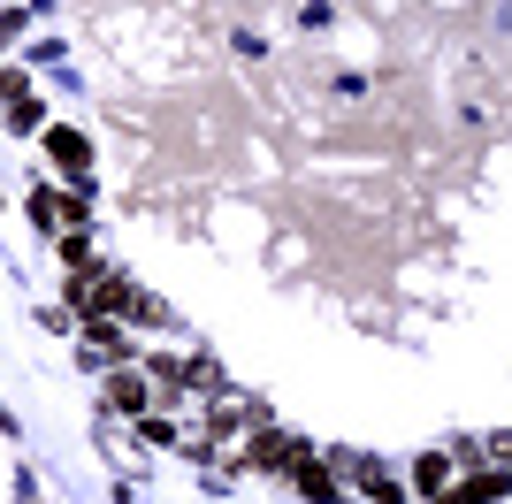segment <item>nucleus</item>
I'll list each match as a JSON object with an SVG mask.
<instances>
[{"label": "nucleus", "mask_w": 512, "mask_h": 504, "mask_svg": "<svg viewBox=\"0 0 512 504\" xmlns=\"http://www.w3.org/2000/svg\"><path fill=\"white\" fill-rule=\"evenodd\" d=\"M490 459H497V466H512V436H490Z\"/></svg>", "instance_id": "obj_8"}, {"label": "nucleus", "mask_w": 512, "mask_h": 504, "mask_svg": "<svg viewBox=\"0 0 512 504\" xmlns=\"http://www.w3.org/2000/svg\"><path fill=\"white\" fill-rule=\"evenodd\" d=\"M16 31H23V16H16V8H0V39H16Z\"/></svg>", "instance_id": "obj_9"}, {"label": "nucleus", "mask_w": 512, "mask_h": 504, "mask_svg": "<svg viewBox=\"0 0 512 504\" xmlns=\"http://www.w3.org/2000/svg\"><path fill=\"white\" fill-rule=\"evenodd\" d=\"M62 260H69V268H77V275H92V268H100V252H92L85 237H62Z\"/></svg>", "instance_id": "obj_6"}, {"label": "nucleus", "mask_w": 512, "mask_h": 504, "mask_svg": "<svg viewBox=\"0 0 512 504\" xmlns=\"http://www.w3.org/2000/svg\"><path fill=\"white\" fill-rule=\"evenodd\" d=\"M0 100H23V69H0Z\"/></svg>", "instance_id": "obj_7"}, {"label": "nucleus", "mask_w": 512, "mask_h": 504, "mask_svg": "<svg viewBox=\"0 0 512 504\" xmlns=\"http://www.w3.org/2000/svg\"><path fill=\"white\" fill-rule=\"evenodd\" d=\"M107 398L123 405V413H146V382H138V367H115V375H107Z\"/></svg>", "instance_id": "obj_2"}, {"label": "nucleus", "mask_w": 512, "mask_h": 504, "mask_svg": "<svg viewBox=\"0 0 512 504\" xmlns=\"http://www.w3.org/2000/svg\"><path fill=\"white\" fill-rule=\"evenodd\" d=\"M46 153H54L62 168H85V161H92V146L77 138V130H46Z\"/></svg>", "instance_id": "obj_4"}, {"label": "nucleus", "mask_w": 512, "mask_h": 504, "mask_svg": "<svg viewBox=\"0 0 512 504\" xmlns=\"http://www.w3.org/2000/svg\"><path fill=\"white\" fill-rule=\"evenodd\" d=\"M413 489H421V497H436V504H444V489H451V459H436V451H428V459L413 466Z\"/></svg>", "instance_id": "obj_3"}, {"label": "nucleus", "mask_w": 512, "mask_h": 504, "mask_svg": "<svg viewBox=\"0 0 512 504\" xmlns=\"http://www.w3.org/2000/svg\"><path fill=\"white\" fill-rule=\"evenodd\" d=\"M299 489H306V504H337V482L321 474V459H299Z\"/></svg>", "instance_id": "obj_5"}, {"label": "nucleus", "mask_w": 512, "mask_h": 504, "mask_svg": "<svg viewBox=\"0 0 512 504\" xmlns=\"http://www.w3.org/2000/svg\"><path fill=\"white\" fill-rule=\"evenodd\" d=\"M497 497H512V466H490V474H467L444 489V504H497Z\"/></svg>", "instance_id": "obj_1"}]
</instances>
